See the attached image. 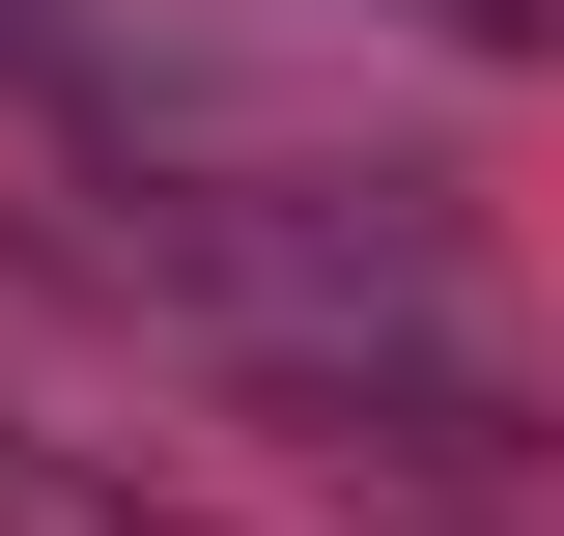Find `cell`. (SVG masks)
Wrapping results in <instances>:
<instances>
[]
</instances>
